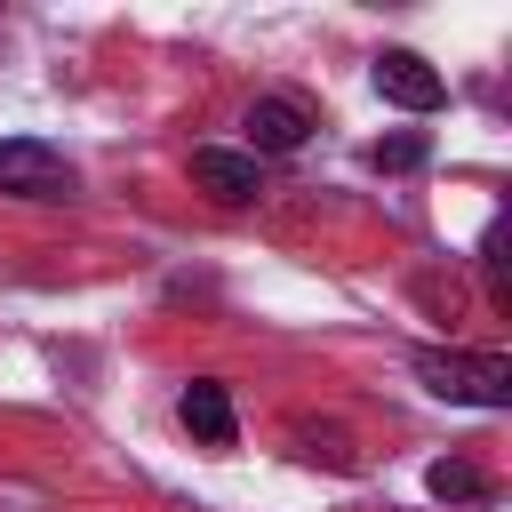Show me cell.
I'll use <instances>...</instances> for the list:
<instances>
[{
	"instance_id": "7",
	"label": "cell",
	"mask_w": 512,
	"mask_h": 512,
	"mask_svg": "<svg viewBox=\"0 0 512 512\" xmlns=\"http://www.w3.org/2000/svg\"><path fill=\"white\" fill-rule=\"evenodd\" d=\"M424 488H432L440 504H480V496H488V480H480V472H472L464 456H440V464L424 472Z\"/></svg>"
},
{
	"instance_id": "6",
	"label": "cell",
	"mask_w": 512,
	"mask_h": 512,
	"mask_svg": "<svg viewBox=\"0 0 512 512\" xmlns=\"http://www.w3.org/2000/svg\"><path fill=\"white\" fill-rule=\"evenodd\" d=\"M176 416H184V432H192V440H208V448H232V440H240V416H232V392H224L216 376H200V384H184V392H176Z\"/></svg>"
},
{
	"instance_id": "8",
	"label": "cell",
	"mask_w": 512,
	"mask_h": 512,
	"mask_svg": "<svg viewBox=\"0 0 512 512\" xmlns=\"http://www.w3.org/2000/svg\"><path fill=\"white\" fill-rule=\"evenodd\" d=\"M368 160H376V168H416V160H424V136H392V144H376Z\"/></svg>"
},
{
	"instance_id": "3",
	"label": "cell",
	"mask_w": 512,
	"mask_h": 512,
	"mask_svg": "<svg viewBox=\"0 0 512 512\" xmlns=\"http://www.w3.org/2000/svg\"><path fill=\"white\" fill-rule=\"evenodd\" d=\"M368 80H376V96L400 104V112H440V104H448V80H440L416 48H384V56L368 64Z\"/></svg>"
},
{
	"instance_id": "4",
	"label": "cell",
	"mask_w": 512,
	"mask_h": 512,
	"mask_svg": "<svg viewBox=\"0 0 512 512\" xmlns=\"http://www.w3.org/2000/svg\"><path fill=\"white\" fill-rule=\"evenodd\" d=\"M312 104L304 96H256L248 104V160H264V152H304L312 144Z\"/></svg>"
},
{
	"instance_id": "2",
	"label": "cell",
	"mask_w": 512,
	"mask_h": 512,
	"mask_svg": "<svg viewBox=\"0 0 512 512\" xmlns=\"http://www.w3.org/2000/svg\"><path fill=\"white\" fill-rule=\"evenodd\" d=\"M0 192H16V200H64L72 192V168L40 136H0Z\"/></svg>"
},
{
	"instance_id": "5",
	"label": "cell",
	"mask_w": 512,
	"mask_h": 512,
	"mask_svg": "<svg viewBox=\"0 0 512 512\" xmlns=\"http://www.w3.org/2000/svg\"><path fill=\"white\" fill-rule=\"evenodd\" d=\"M192 184H200L208 200H224V208H248V200L264 192V160L224 152V144H200V152H192Z\"/></svg>"
},
{
	"instance_id": "1",
	"label": "cell",
	"mask_w": 512,
	"mask_h": 512,
	"mask_svg": "<svg viewBox=\"0 0 512 512\" xmlns=\"http://www.w3.org/2000/svg\"><path fill=\"white\" fill-rule=\"evenodd\" d=\"M416 376H424V392H440V400H456V408H504L512 400V360L504 352H464V344H424L416 352Z\"/></svg>"
}]
</instances>
